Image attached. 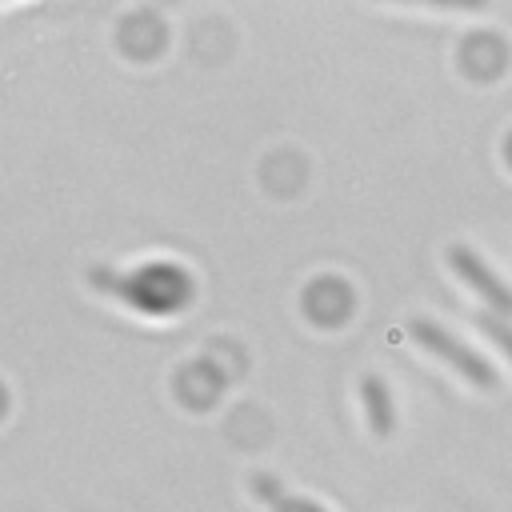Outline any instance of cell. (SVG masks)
Wrapping results in <instances>:
<instances>
[{
	"mask_svg": "<svg viewBox=\"0 0 512 512\" xmlns=\"http://www.w3.org/2000/svg\"><path fill=\"white\" fill-rule=\"evenodd\" d=\"M408 332H412V340H420L428 352H436L440 360H448L456 372H464L472 384H480V388H496L500 384V372L480 356V352H472L468 344H460L452 332H444L440 324H432V320H412L408 324Z\"/></svg>",
	"mask_w": 512,
	"mask_h": 512,
	"instance_id": "6da1fadb",
	"label": "cell"
},
{
	"mask_svg": "<svg viewBox=\"0 0 512 512\" xmlns=\"http://www.w3.org/2000/svg\"><path fill=\"white\" fill-rule=\"evenodd\" d=\"M444 256H448V264H452V268H456V272H460V276H464V280L492 304V316H500V320L512 316V288H508V284H504V280H500V276H496V272H492L468 244H448Z\"/></svg>",
	"mask_w": 512,
	"mask_h": 512,
	"instance_id": "7a4b0ae2",
	"label": "cell"
},
{
	"mask_svg": "<svg viewBox=\"0 0 512 512\" xmlns=\"http://www.w3.org/2000/svg\"><path fill=\"white\" fill-rule=\"evenodd\" d=\"M360 396H364L372 432H376V436H388L392 424H396V420H392V396H388V384H384L376 372H368V376L360 380Z\"/></svg>",
	"mask_w": 512,
	"mask_h": 512,
	"instance_id": "3957f363",
	"label": "cell"
},
{
	"mask_svg": "<svg viewBox=\"0 0 512 512\" xmlns=\"http://www.w3.org/2000/svg\"><path fill=\"white\" fill-rule=\"evenodd\" d=\"M476 324H480V328H484V332L504 348V356L512 360V324H508V320H500V316H492V312H480V320H476Z\"/></svg>",
	"mask_w": 512,
	"mask_h": 512,
	"instance_id": "277c9868",
	"label": "cell"
}]
</instances>
